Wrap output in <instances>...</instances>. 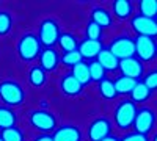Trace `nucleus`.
I'll use <instances>...</instances> for the list:
<instances>
[{"mask_svg": "<svg viewBox=\"0 0 157 141\" xmlns=\"http://www.w3.org/2000/svg\"><path fill=\"white\" fill-rule=\"evenodd\" d=\"M0 138L3 141H24V133H22V130L17 129V127H10V129L2 130Z\"/></svg>", "mask_w": 157, "mask_h": 141, "instance_id": "nucleus-28", "label": "nucleus"}, {"mask_svg": "<svg viewBox=\"0 0 157 141\" xmlns=\"http://www.w3.org/2000/svg\"><path fill=\"white\" fill-rule=\"evenodd\" d=\"M0 141H3V139H2V138H0Z\"/></svg>", "mask_w": 157, "mask_h": 141, "instance_id": "nucleus-37", "label": "nucleus"}, {"mask_svg": "<svg viewBox=\"0 0 157 141\" xmlns=\"http://www.w3.org/2000/svg\"><path fill=\"white\" fill-rule=\"evenodd\" d=\"M151 93H152V91H149L148 86L143 83L141 80H138L137 85H135L134 89H132V93H130V96H132V99H130V100H132L134 104H135V102H145V100L149 99Z\"/></svg>", "mask_w": 157, "mask_h": 141, "instance_id": "nucleus-22", "label": "nucleus"}, {"mask_svg": "<svg viewBox=\"0 0 157 141\" xmlns=\"http://www.w3.org/2000/svg\"><path fill=\"white\" fill-rule=\"evenodd\" d=\"M109 50L120 61L130 58V57L135 55V41L130 36H118L112 41Z\"/></svg>", "mask_w": 157, "mask_h": 141, "instance_id": "nucleus-4", "label": "nucleus"}, {"mask_svg": "<svg viewBox=\"0 0 157 141\" xmlns=\"http://www.w3.org/2000/svg\"><path fill=\"white\" fill-rule=\"evenodd\" d=\"M102 141H120V139H118V138H115V136H112V135H109L107 138H104Z\"/></svg>", "mask_w": 157, "mask_h": 141, "instance_id": "nucleus-35", "label": "nucleus"}, {"mask_svg": "<svg viewBox=\"0 0 157 141\" xmlns=\"http://www.w3.org/2000/svg\"><path fill=\"white\" fill-rule=\"evenodd\" d=\"M134 11V6L129 0H116L113 2V13L118 19H126L132 14Z\"/></svg>", "mask_w": 157, "mask_h": 141, "instance_id": "nucleus-21", "label": "nucleus"}, {"mask_svg": "<svg viewBox=\"0 0 157 141\" xmlns=\"http://www.w3.org/2000/svg\"><path fill=\"white\" fill-rule=\"evenodd\" d=\"M91 20L94 24H98L101 28L104 27H110L112 25V14L102 6H96L91 11Z\"/></svg>", "mask_w": 157, "mask_h": 141, "instance_id": "nucleus-17", "label": "nucleus"}, {"mask_svg": "<svg viewBox=\"0 0 157 141\" xmlns=\"http://www.w3.org/2000/svg\"><path fill=\"white\" fill-rule=\"evenodd\" d=\"M39 63H41V69H44L46 72L47 71H54L58 63H60V55L55 49L52 47H47L44 50H41V54H39Z\"/></svg>", "mask_w": 157, "mask_h": 141, "instance_id": "nucleus-12", "label": "nucleus"}, {"mask_svg": "<svg viewBox=\"0 0 157 141\" xmlns=\"http://www.w3.org/2000/svg\"><path fill=\"white\" fill-rule=\"evenodd\" d=\"M35 141H54V139H52L50 135H39Z\"/></svg>", "mask_w": 157, "mask_h": 141, "instance_id": "nucleus-34", "label": "nucleus"}, {"mask_svg": "<svg viewBox=\"0 0 157 141\" xmlns=\"http://www.w3.org/2000/svg\"><path fill=\"white\" fill-rule=\"evenodd\" d=\"M132 28L135 30V33L138 36H148V38H154L157 36V22L155 19H149L141 14H137L130 20Z\"/></svg>", "mask_w": 157, "mask_h": 141, "instance_id": "nucleus-9", "label": "nucleus"}, {"mask_svg": "<svg viewBox=\"0 0 157 141\" xmlns=\"http://www.w3.org/2000/svg\"><path fill=\"white\" fill-rule=\"evenodd\" d=\"M120 69H121L124 77H129V79H134V80H140L141 75H143V65L135 57L121 60L120 61Z\"/></svg>", "mask_w": 157, "mask_h": 141, "instance_id": "nucleus-11", "label": "nucleus"}, {"mask_svg": "<svg viewBox=\"0 0 157 141\" xmlns=\"http://www.w3.org/2000/svg\"><path fill=\"white\" fill-rule=\"evenodd\" d=\"M138 80H134V79H129V77H120L113 82L115 85V89H116V94H130L132 93L134 86L137 85Z\"/></svg>", "mask_w": 157, "mask_h": 141, "instance_id": "nucleus-20", "label": "nucleus"}, {"mask_svg": "<svg viewBox=\"0 0 157 141\" xmlns=\"http://www.w3.org/2000/svg\"><path fill=\"white\" fill-rule=\"evenodd\" d=\"M135 55L140 61H151L157 57V44L152 38L137 36L135 38Z\"/></svg>", "mask_w": 157, "mask_h": 141, "instance_id": "nucleus-6", "label": "nucleus"}, {"mask_svg": "<svg viewBox=\"0 0 157 141\" xmlns=\"http://www.w3.org/2000/svg\"><path fill=\"white\" fill-rule=\"evenodd\" d=\"M155 22H157V19H155Z\"/></svg>", "mask_w": 157, "mask_h": 141, "instance_id": "nucleus-38", "label": "nucleus"}, {"mask_svg": "<svg viewBox=\"0 0 157 141\" xmlns=\"http://www.w3.org/2000/svg\"><path fill=\"white\" fill-rule=\"evenodd\" d=\"M152 141H157V133H155V135L152 136Z\"/></svg>", "mask_w": 157, "mask_h": 141, "instance_id": "nucleus-36", "label": "nucleus"}, {"mask_svg": "<svg viewBox=\"0 0 157 141\" xmlns=\"http://www.w3.org/2000/svg\"><path fill=\"white\" fill-rule=\"evenodd\" d=\"M121 141H149V139H148V136H146V135H141V133L134 132V133L126 135Z\"/></svg>", "mask_w": 157, "mask_h": 141, "instance_id": "nucleus-33", "label": "nucleus"}, {"mask_svg": "<svg viewBox=\"0 0 157 141\" xmlns=\"http://www.w3.org/2000/svg\"><path fill=\"white\" fill-rule=\"evenodd\" d=\"M17 54L24 61H33L41 54V43L33 33H25L17 43Z\"/></svg>", "mask_w": 157, "mask_h": 141, "instance_id": "nucleus-2", "label": "nucleus"}, {"mask_svg": "<svg viewBox=\"0 0 157 141\" xmlns=\"http://www.w3.org/2000/svg\"><path fill=\"white\" fill-rule=\"evenodd\" d=\"M60 86H61V91L66 94V96H77V94H80V93H82V88H83V86L72 77V74L64 75L63 79H61Z\"/></svg>", "mask_w": 157, "mask_h": 141, "instance_id": "nucleus-16", "label": "nucleus"}, {"mask_svg": "<svg viewBox=\"0 0 157 141\" xmlns=\"http://www.w3.org/2000/svg\"><path fill=\"white\" fill-rule=\"evenodd\" d=\"M88 69H90V79L91 82H101L105 79V69H104L98 61H93V63H90L88 65Z\"/></svg>", "mask_w": 157, "mask_h": 141, "instance_id": "nucleus-27", "label": "nucleus"}, {"mask_svg": "<svg viewBox=\"0 0 157 141\" xmlns=\"http://www.w3.org/2000/svg\"><path fill=\"white\" fill-rule=\"evenodd\" d=\"M16 127V114L10 107H0V130Z\"/></svg>", "mask_w": 157, "mask_h": 141, "instance_id": "nucleus-19", "label": "nucleus"}, {"mask_svg": "<svg viewBox=\"0 0 157 141\" xmlns=\"http://www.w3.org/2000/svg\"><path fill=\"white\" fill-rule=\"evenodd\" d=\"M112 132V124L107 118H98L88 127V138L90 141H102Z\"/></svg>", "mask_w": 157, "mask_h": 141, "instance_id": "nucleus-10", "label": "nucleus"}, {"mask_svg": "<svg viewBox=\"0 0 157 141\" xmlns=\"http://www.w3.org/2000/svg\"><path fill=\"white\" fill-rule=\"evenodd\" d=\"M101 36H102V28L98 24H94L93 20H90L88 25H86V39L101 41Z\"/></svg>", "mask_w": 157, "mask_h": 141, "instance_id": "nucleus-30", "label": "nucleus"}, {"mask_svg": "<svg viewBox=\"0 0 157 141\" xmlns=\"http://www.w3.org/2000/svg\"><path fill=\"white\" fill-rule=\"evenodd\" d=\"M137 116V105L132 100H123L115 110V122L120 129L126 130L130 125H134Z\"/></svg>", "mask_w": 157, "mask_h": 141, "instance_id": "nucleus-3", "label": "nucleus"}, {"mask_svg": "<svg viewBox=\"0 0 157 141\" xmlns=\"http://www.w3.org/2000/svg\"><path fill=\"white\" fill-rule=\"evenodd\" d=\"M82 135L75 125H61L52 135L54 141H80Z\"/></svg>", "mask_w": 157, "mask_h": 141, "instance_id": "nucleus-13", "label": "nucleus"}, {"mask_svg": "<svg viewBox=\"0 0 157 141\" xmlns=\"http://www.w3.org/2000/svg\"><path fill=\"white\" fill-rule=\"evenodd\" d=\"M25 99V93L19 83L13 80L0 82V100L5 104V107H16L21 105Z\"/></svg>", "mask_w": 157, "mask_h": 141, "instance_id": "nucleus-1", "label": "nucleus"}, {"mask_svg": "<svg viewBox=\"0 0 157 141\" xmlns=\"http://www.w3.org/2000/svg\"><path fill=\"white\" fill-rule=\"evenodd\" d=\"M13 17L8 11H0V35H6L11 32Z\"/></svg>", "mask_w": 157, "mask_h": 141, "instance_id": "nucleus-29", "label": "nucleus"}, {"mask_svg": "<svg viewBox=\"0 0 157 141\" xmlns=\"http://www.w3.org/2000/svg\"><path fill=\"white\" fill-rule=\"evenodd\" d=\"M99 93L104 99H115L118 96L113 82L109 80V79H104V80L99 82Z\"/></svg>", "mask_w": 157, "mask_h": 141, "instance_id": "nucleus-26", "label": "nucleus"}, {"mask_svg": "<svg viewBox=\"0 0 157 141\" xmlns=\"http://www.w3.org/2000/svg\"><path fill=\"white\" fill-rule=\"evenodd\" d=\"M102 43L101 41H91V39H85L82 41L80 44H78L77 50H78V54H80L82 58H98L99 52L102 50Z\"/></svg>", "mask_w": 157, "mask_h": 141, "instance_id": "nucleus-14", "label": "nucleus"}, {"mask_svg": "<svg viewBox=\"0 0 157 141\" xmlns=\"http://www.w3.org/2000/svg\"><path fill=\"white\" fill-rule=\"evenodd\" d=\"M58 44H60V47L64 50V54L74 52V50H77V47H78V43H77V39H75V36L71 35V33H63V35H60Z\"/></svg>", "mask_w": 157, "mask_h": 141, "instance_id": "nucleus-23", "label": "nucleus"}, {"mask_svg": "<svg viewBox=\"0 0 157 141\" xmlns=\"http://www.w3.org/2000/svg\"><path fill=\"white\" fill-rule=\"evenodd\" d=\"M58 38H60L58 24L54 19L43 20L41 25H39V35H38V39H39V43H41V46L52 47L54 44H57Z\"/></svg>", "mask_w": 157, "mask_h": 141, "instance_id": "nucleus-5", "label": "nucleus"}, {"mask_svg": "<svg viewBox=\"0 0 157 141\" xmlns=\"http://www.w3.org/2000/svg\"><path fill=\"white\" fill-rule=\"evenodd\" d=\"M143 83L148 86L149 91H154V89H157V69L149 71V72L145 75V80H143Z\"/></svg>", "mask_w": 157, "mask_h": 141, "instance_id": "nucleus-32", "label": "nucleus"}, {"mask_svg": "<svg viewBox=\"0 0 157 141\" xmlns=\"http://www.w3.org/2000/svg\"><path fill=\"white\" fill-rule=\"evenodd\" d=\"M155 124V113L148 108V107H143L140 110H137V116L134 121V127H135V132L141 133V135H146L152 130V127Z\"/></svg>", "mask_w": 157, "mask_h": 141, "instance_id": "nucleus-8", "label": "nucleus"}, {"mask_svg": "<svg viewBox=\"0 0 157 141\" xmlns=\"http://www.w3.org/2000/svg\"><path fill=\"white\" fill-rule=\"evenodd\" d=\"M98 63L105 71H115L120 68V60H118L109 49H102L98 55Z\"/></svg>", "mask_w": 157, "mask_h": 141, "instance_id": "nucleus-15", "label": "nucleus"}, {"mask_svg": "<svg viewBox=\"0 0 157 141\" xmlns=\"http://www.w3.org/2000/svg\"><path fill=\"white\" fill-rule=\"evenodd\" d=\"M30 122L33 127H36L41 132H52L55 129V116L50 111L41 108V110H35L30 113Z\"/></svg>", "mask_w": 157, "mask_h": 141, "instance_id": "nucleus-7", "label": "nucleus"}, {"mask_svg": "<svg viewBox=\"0 0 157 141\" xmlns=\"http://www.w3.org/2000/svg\"><path fill=\"white\" fill-rule=\"evenodd\" d=\"M140 14L149 17V19H157V2L155 0H141L140 2Z\"/></svg>", "mask_w": 157, "mask_h": 141, "instance_id": "nucleus-24", "label": "nucleus"}, {"mask_svg": "<svg viewBox=\"0 0 157 141\" xmlns=\"http://www.w3.org/2000/svg\"><path fill=\"white\" fill-rule=\"evenodd\" d=\"M72 77H74V79L80 83L82 86L88 85V83L91 82V79H90V69H88L86 63L80 61L78 65H75V66L72 68Z\"/></svg>", "mask_w": 157, "mask_h": 141, "instance_id": "nucleus-18", "label": "nucleus"}, {"mask_svg": "<svg viewBox=\"0 0 157 141\" xmlns=\"http://www.w3.org/2000/svg\"><path fill=\"white\" fill-rule=\"evenodd\" d=\"M29 82H30L32 86H36V88L43 86L46 83V71L41 69L39 66L32 68L30 72H29Z\"/></svg>", "mask_w": 157, "mask_h": 141, "instance_id": "nucleus-25", "label": "nucleus"}, {"mask_svg": "<svg viewBox=\"0 0 157 141\" xmlns=\"http://www.w3.org/2000/svg\"><path fill=\"white\" fill-rule=\"evenodd\" d=\"M61 61H63V65L74 68L75 65H78V63L82 61V57H80V54H78V50H74V52L64 54V55L61 57Z\"/></svg>", "mask_w": 157, "mask_h": 141, "instance_id": "nucleus-31", "label": "nucleus"}]
</instances>
